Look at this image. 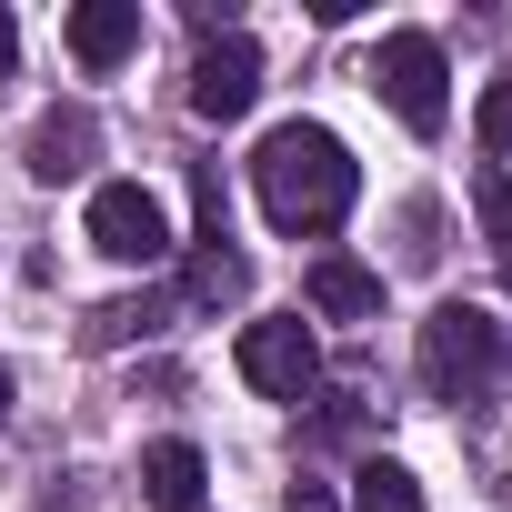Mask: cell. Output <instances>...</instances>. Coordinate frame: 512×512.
Instances as JSON below:
<instances>
[{"label":"cell","mask_w":512,"mask_h":512,"mask_svg":"<svg viewBox=\"0 0 512 512\" xmlns=\"http://www.w3.org/2000/svg\"><path fill=\"white\" fill-rule=\"evenodd\" d=\"M251 181H262V211L272 231H332L362 191V161L342 151V131L322 121H282L262 151H251Z\"/></svg>","instance_id":"cell-1"},{"label":"cell","mask_w":512,"mask_h":512,"mask_svg":"<svg viewBox=\"0 0 512 512\" xmlns=\"http://www.w3.org/2000/svg\"><path fill=\"white\" fill-rule=\"evenodd\" d=\"M412 362H422V392H432V402H482V392L512 372V342H502V322H492L482 302H442V312L422 322Z\"/></svg>","instance_id":"cell-2"},{"label":"cell","mask_w":512,"mask_h":512,"mask_svg":"<svg viewBox=\"0 0 512 512\" xmlns=\"http://www.w3.org/2000/svg\"><path fill=\"white\" fill-rule=\"evenodd\" d=\"M372 91L402 111V131L432 141L442 111H452V101H442V41H432V31H392V41L372 51Z\"/></svg>","instance_id":"cell-3"},{"label":"cell","mask_w":512,"mask_h":512,"mask_svg":"<svg viewBox=\"0 0 512 512\" xmlns=\"http://www.w3.org/2000/svg\"><path fill=\"white\" fill-rule=\"evenodd\" d=\"M231 362H241V382H251V392H272V402H302V392L322 382V352H312V322H302V312L251 322V332L231 342Z\"/></svg>","instance_id":"cell-4"},{"label":"cell","mask_w":512,"mask_h":512,"mask_svg":"<svg viewBox=\"0 0 512 512\" xmlns=\"http://www.w3.org/2000/svg\"><path fill=\"white\" fill-rule=\"evenodd\" d=\"M91 251H111V262H171V211H161V191L101 181V191H91Z\"/></svg>","instance_id":"cell-5"},{"label":"cell","mask_w":512,"mask_h":512,"mask_svg":"<svg viewBox=\"0 0 512 512\" xmlns=\"http://www.w3.org/2000/svg\"><path fill=\"white\" fill-rule=\"evenodd\" d=\"M251 101H262V51L231 31V41H211V51L191 61V111H201V121H241Z\"/></svg>","instance_id":"cell-6"},{"label":"cell","mask_w":512,"mask_h":512,"mask_svg":"<svg viewBox=\"0 0 512 512\" xmlns=\"http://www.w3.org/2000/svg\"><path fill=\"white\" fill-rule=\"evenodd\" d=\"M61 41H71L81 71H121V61L141 51V0H81Z\"/></svg>","instance_id":"cell-7"},{"label":"cell","mask_w":512,"mask_h":512,"mask_svg":"<svg viewBox=\"0 0 512 512\" xmlns=\"http://www.w3.org/2000/svg\"><path fill=\"white\" fill-rule=\"evenodd\" d=\"M302 292H312L322 322H382V272L352 262V251H322V262L302 272Z\"/></svg>","instance_id":"cell-8"},{"label":"cell","mask_w":512,"mask_h":512,"mask_svg":"<svg viewBox=\"0 0 512 512\" xmlns=\"http://www.w3.org/2000/svg\"><path fill=\"white\" fill-rule=\"evenodd\" d=\"M91 141H101L91 111H51V121L31 131V181H71V171L91 161Z\"/></svg>","instance_id":"cell-9"},{"label":"cell","mask_w":512,"mask_h":512,"mask_svg":"<svg viewBox=\"0 0 512 512\" xmlns=\"http://www.w3.org/2000/svg\"><path fill=\"white\" fill-rule=\"evenodd\" d=\"M201 482H211V472H201L191 442H151V452H141V492H151L161 512H201Z\"/></svg>","instance_id":"cell-10"},{"label":"cell","mask_w":512,"mask_h":512,"mask_svg":"<svg viewBox=\"0 0 512 512\" xmlns=\"http://www.w3.org/2000/svg\"><path fill=\"white\" fill-rule=\"evenodd\" d=\"M241 292H251V262L221 251V241H201L191 272H181V302H191V312H221V302H241Z\"/></svg>","instance_id":"cell-11"},{"label":"cell","mask_w":512,"mask_h":512,"mask_svg":"<svg viewBox=\"0 0 512 512\" xmlns=\"http://www.w3.org/2000/svg\"><path fill=\"white\" fill-rule=\"evenodd\" d=\"M342 512H422V482L402 472V462H362L352 472V502Z\"/></svg>","instance_id":"cell-12"},{"label":"cell","mask_w":512,"mask_h":512,"mask_svg":"<svg viewBox=\"0 0 512 512\" xmlns=\"http://www.w3.org/2000/svg\"><path fill=\"white\" fill-rule=\"evenodd\" d=\"M472 211H482V231H492V241H512V181H502V161H482V171H472Z\"/></svg>","instance_id":"cell-13"},{"label":"cell","mask_w":512,"mask_h":512,"mask_svg":"<svg viewBox=\"0 0 512 512\" xmlns=\"http://www.w3.org/2000/svg\"><path fill=\"white\" fill-rule=\"evenodd\" d=\"M472 131H482V151H512V71L482 91V111H472Z\"/></svg>","instance_id":"cell-14"},{"label":"cell","mask_w":512,"mask_h":512,"mask_svg":"<svg viewBox=\"0 0 512 512\" xmlns=\"http://www.w3.org/2000/svg\"><path fill=\"white\" fill-rule=\"evenodd\" d=\"M282 512H342V492H332V482H302V492H292Z\"/></svg>","instance_id":"cell-15"},{"label":"cell","mask_w":512,"mask_h":512,"mask_svg":"<svg viewBox=\"0 0 512 512\" xmlns=\"http://www.w3.org/2000/svg\"><path fill=\"white\" fill-rule=\"evenodd\" d=\"M11 61H21V21L0 11V81H11Z\"/></svg>","instance_id":"cell-16"},{"label":"cell","mask_w":512,"mask_h":512,"mask_svg":"<svg viewBox=\"0 0 512 512\" xmlns=\"http://www.w3.org/2000/svg\"><path fill=\"white\" fill-rule=\"evenodd\" d=\"M0 422H11V372H0Z\"/></svg>","instance_id":"cell-17"},{"label":"cell","mask_w":512,"mask_h":512,"mask_svg":"<svg viewBox=\"0 0 512 512\" xmlns=\"http://www.w3.org/2000/svg\"><path fill=\"white\" fill-rule=\"evenodd\" d=\"M502 292H512V241H502Z\"/></svg>","instance_id":"cell-18"}]
</instances>
